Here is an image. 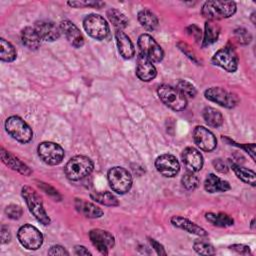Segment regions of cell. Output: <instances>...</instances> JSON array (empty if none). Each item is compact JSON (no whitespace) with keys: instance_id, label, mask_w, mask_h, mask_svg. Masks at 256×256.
Masks as SVG:
<instances>
[{"instance_id":"20","label":"cell","mask_w":256,"mask_h":256,"mask_svg":"<svg viewBox=\"0 0 256 256\" xmlns=\"http://www.w3.org/2000/svg\"><path fill=\"white\" fill-rule=\"evenodd\" d=\"M170 222L173 226L177 227V228H180L190 234H194V235H197V236H200V237H203V236H206L207 235V232L205 229H203L202 227H200L199 225H197L196 223L190 221L189 219L187 218H184L182 216H173L171 219H170Z\"/></svg>"},{"instance_id":"32","label":"cell","mask_w":256,"mask_h":256,"mask_svg":"<svg viewBox=\"0 0 256 256\" xmlns=\"http://www.w3.org/2000/svg\"><path fill=\"white\" fill-rule=\"evenodd\" d=\"M206 220L217 227H230L234 224V220L226 213L208 212L205 214Z\"/></svg>"},{"instance_id":"6","label":"cell","mask_w":256,"mask_h":256,"mask_svg":"<svg viewBox=\"0 0 256 256\" xmlns=\"http://www.w3.org/2000/svg\"><path fill=\"white\" fill-rule=\"evenodd\" d=\"M160 100L174 111H182L187 106V98L176 88L169 85H161L157 89Z\"/></svg>"},{"instance_id":"34","label":"cell","mask_w":256,"mask_h":256,"mask_svg":"<svg viewBox=\"0 0 256 256\" xmlns=\"http://www.w3.org/2000/svg\"><path fill=\"white\" fill-rule=\"evenodd\" d=\"M182 95H184L186 98H194L197 94V90L195 86L187 81V80H179L177 82V88H176Z\"/></svg>"},{"instance_id":"1","label":"cell","mask_w":256,"mask_h":256,"mask_svg":"<svg viewBox=\"0 0 256 256\" xmlns=\"http://www.w3.org/2000/svg\"><path fill=\"white\" fill-rule=\"evenodd\" d=\"M236 3L233 1H206L201 8L204 18L211 21L225 19L233 16L236 12Z\"/></svg>"},{"instance_id":"42","label":"cell","mask_w":256,"mask_h":256,"mask_svg":"<svg viewBox=\"0 0 256 256\" xmlns=\"http://www.w3.org/2000/svg\"><path fill=\"white\" fill-rule=\"evenodd\" d=\"M0 237H1V243L6 244L9 243L11 240V233L9 228L6 225L1 226V232H0Z\"/></svg>"},{"instance_id":"7","label":"cell","mask_w":256,"mask_h":256,"mask_svg":"<svg viewBox=\"0 0 256 256\" xmlns=\"http://www.w3.org/2000/svg\"><path fill=\"white\" fill-rule=\"evenodd\" d=\"M83 27L87 34L96 39L103 40L109 35V25L99 14H89L83 19Z\"/></svg>"},{"instance_id":"28","label":"cell","mask_w":256,"mask_h":256,"mask_svg":"<svg viewBox=\"0 0 256 256\" xmlns=\"http://www.w3.org/2000/svg\"><path fill=\"white\" fill-rule=\"evenodd\" d=\"M230 167L232 168V170L234 171L235 175L244 183L250 184L251 186H255L256 183V174L253 170L248 169L246 167H243L237 163L232 162L230 164Z\"/></svg>"},{"instance_id":"22","label":"cell","mask_w":256,"mask_h":256,"mask_svg":"<svg viewBox=\"0 0 256 256\" xmlns=\"http://www.w3.org/2000/svg\"><path fill=\"white\" fill-rule=\"evenodd\" d=\"M115 39L119 54L124 59H131L135 55V47L131 39L123 31H116Z\"/></svg>"},{"instance_id":"14","label":"cell","mask_w":256,"mask_h":256,"mask_svg":"<svg viewBox=\"0 0 256 256\" xmlns=\"http://www.w3.org/2000/svg\"><path fill=\"white\" fill-rule=\"evenodd\" d=\"M156 170L164 177H174L180 170V164L177 158L172 154H162L155 160Z\"/></svg>"},{"instance_id":"47","label":"cell","mask_w":256,"mask_h":256,"mask_svg":"<svg viewBox=\"0 0 256 256\" xmlns=\"http://www.w3.org/2000/svg\"><path fill=\"white\" fill-rule=\"evenodd\" d=\"M187 30H188V33H189L190 35H192L197 41L201 38V30H200L196 25H191V26H189V27L187 28Z\"/></svg>"},{"instance_id":"45","label":"cell","mask_w":256,"mask_h":256,"mask_svg":"<svg viewBox=\"0 0 256 256\" xmlns=\"http://www.w3.org/2000/svg\"><path fill=\"white\" fill-rule=\"evenodd\" d=\"M231 145H236L231 143ZM238 147L243 148L247 153H249V155L251 156V158L253 160H255V144L254 143H250V144H242V145H236Z\"/></svg>"},{"instance_id":"19","label":"cell","mask_w":256,"mask_h":256,"mask_svg":"<svg viewBox=\"0 0 256 256\" xmlns=\"http://www.w3.org/2000/svg\"><path fill=\"white\" fill-rule=\"evenodd\" d=\"M157 75L156 67L153 62L146 58L145 56L139 54L136 64V76L144 82H149L153 80Z\"/></svg>"},{"instance_id":"18","label":"cell","mask_w":256,"mask_h":256,"mask_svg":"<svg viewBox=\"0 0 256 256\" xmlns=\"http://www.w3.org/2000/svg\"><path fill=\"white\" fill-rule=\"evenodd\" d=\"M182 162L187 171L198 172L203 167V156L194 147H186L182 152Z\"/></svg>"},{"instance_id":"27","label":"cell","mask_w":256,"mask_h":256,"mask_svg":"<svg viewBox=\"0 0 256 256\" xmlns=\"http://www.w3.org/2000/svg\"><path fill=\"white\" fill-rule=\"evenodd\" d=\"M202 116L208 126L218 128L223 124V115L216 108L207 106L202 111Z\"/></svg>"},{"instance_id":"29","label":"cell","mask_w":256,"mask_h":256,"mask_svg":"<svg viewBox=\"0 0 256 256\" xmlns=\"http://www.w3.org/2000/svg\"><path fill=\"white\" fill-rule=\"evenodd\" d=\"M138 21L148 31L155 30L159 24L157 16L149 9H143L138 13Z\"/></svg>"},{"instance_id":"37","label":"cell","mask_w":256,"mask_h":256,"mask_svg":"<svg viewBox=\"0 0 256 256\" xmlns=\"http://www.w3.org/2000/svg\"><path fill=\"white\" fill-rule=\"evenodd\" d=\"M67 4L75 8H83V7L102 8L105 5V3L101 1H69Z\"/></svg>"},{"instance_id":"39","label":"cell","mask_w":256,"mask_h":256,"mask_svg":"<svg viewBox=\"0 0 256 256\" xmlns=\"http://www.w3.org/2000/svg\"><path fill=\"white\" fill-rule=\"evenodd\" d=\"M234 35L237 39V41L242 44V45H247L251 42L252 40V36L249 33V31H247L245 28H237L234 31Z\"/></svg>"},{"instance_id":"49","label":"cell","mask_w":256,"mask_h":256,"mask_svg":"<svg viewBox=\"0 0 256 256\" xmlns=\"http://www.w3.org/2000/svg\"><path fill=\"white\" fill-rule=\"evenodd\" d=\"M254 221H255V219L253 218L252 221H251V228H254Z\"/></svg>"},{"instance_id":"9","label":"cell","mask_w":256,"mask_h":256,"mask_svg":"<svg viewBox=\"0 0 256 256\" xmlns=\"http://www.w3.org/2000/svg\"><path fill=\"white\" fill-rule=\"evenodd\" d=\"M20 244L28 250H37L43 244V235L38 228L31 224H24L17 233Z\"/></svg>"},{"instance_id":"31","label":"cell","mask_w":256,"mask_h":256,"mask_svg":"<svg viewBox=\"0 0 256 256\" xmlns=\"http://www.w3.org/2000/svg\"><path fill=\"white\" fill-rule=\"evenodd\" d=\"M90 198L104 206H117L119 205L118 199L115 197L114 194L108 191H94L90 193Z\"/></svg>"},{"instance_id":"25","label":"cell","mask_w":256,"mask_h":256,"mask_svg":"<svg viewBox=\"0 0 256 256\" xmlns=\"http://www.w3.org/2000/svg\"><path fill=\"white\" fill-rule=\"evenodd\" d=\"M22 44L29 50H37L41 45V38L34 29V27H24L21 30Z\"/></svg>"},{"instance_id":"46","label":"cell","mask_w":256,"mask_h":256,"mask_svg":"<svg viewBox=\"0 0 256 256\" xmlns=\"http://www.w3.org/2000/svg\"><path fill=\"white\" fill-rule=\"evenodd\" d=\"M149 241H150V244H151L152 248L156 251V253L158 255H166L167 254L164 247L159 242H157L155 239H150Z\"/></svg>"},{"instance_id":"35","label":"cell","mask_w":256,"mask_h":256,"mask_svg":"<svg viewBox=\"0 0 256 256\" xmlns=\"http://www.w3.org/2000/svg\"><path fill=\"white\" fill-rule=\"evenodd\" d=\"M181 183L187 190H194L199 185V178L194 174V172L187 171L181 178Z\"/></svg>"},{"instance_id":"30","label":"cell","mask_w":256,"mask_h":256,"mask_svg":"<svg viewBox=\"0 0 256 256\" xmlns=\"http://www.w3.org/2000/svg\"><path fill=\"white\" fill-rule=\"evenodd\" d=\"M107 17L116 31H123L128 25L127 17L116 8H110L107 11Z\"/></svg>"},{"instance_id":"41","label":"cell","mask_w":256,"mask_h":256,"mask_svg":"<svg viewBox=\"0 0 256 256\" xmlns=\"http://www.w3.org/2000/svg\"><path fill=\"white\" fill-rule=\"evenodd\" d=\"M49 255H69V252L65 249V247L61 245H53L48 250Z\"/></svg>"},{"instance_id":"2","label":"cell","mask_w":256,"mask_h":256,"mask_svg":"<svg viewBox=\"0 0 256 256\" xmlns=\"http://www.w3.org/2000/svg\"><path fill=\"white\" fill-rule=\"evenodd\" d=\"M21 195L25 200L30 213L36 218V220L43 225H49L51 220L44 208L42 198L38 192L30 186H23L21 189Z\"/></svg>"},{"instance_id":"8","label":"cell","mask_w":256,"mask_h":256,"mask_svg":"<svg viewBox=\"0 0 256 256\" xmlns=\"http://www.w3.org/2000/svg\"><path fill=\"white\" fill-rule=\"evenodd\" d=\"M39 158L47 165H58L62 162L65 152L57 143L51 141L41 142L37 147Z\"/></svg>"},{"instance_id":"4","label":"cell","mask_w":256,"mask_h":256,"mask_svg":"<svg viewBox=\"0 0 256 256\" xmlns=\"http://www.w3.org/2000/svg\"><path fill=\"white\" fill-rule=\"evenodd\" d=\"M6 132L20 143H28L33 137L31 127L19 116H10L5 121Z\"/></svg>"},{"instance_id":"17","label":"cell","mask_w":256,"mask_h":256,"mask_svg":"<svg viewBox=\"0 0 256 256\" xmlns=\"http://www.w3.org/2000/svg\"><path fill=\"white\" fill-rule=\"evenodd\" d=\"M34 29L40 36L41 40L53 42L59 39L61 35L60 27L51 20H39L35 23Z\"/></svg>"},{"instance_id":"48","label":"cell","mask_w":256,"mask_h":256,"mask_svg":"<svg viewBox=\"0 0 256 256\" xmlns=\"http://www.w3.org/2000/svg\"><path fill=\"white\" fill-rule=\"evenodd\" d=\"M74 252H75L76 255H91V254H92L86 247H84V246H82V245H77V246H75Z\"/></svg>"},{"instance_id":"12","label":"cell","mask_w":256,"mask_h":256,"mask_svg":"<svg viewBox=\"0 0 256 256\" xmlns=\"http://www.w3.org/2000/svg\"><path fill=\"white\" fill-rule=\"evenodd\" d=\"M204 96L209 101H212L222 107L229 109L235 107L239 102V99L235 94L221 87L208 88L207 90H205Z\"/></svg>"},{"instance_id":"26","label":"cell","mask_w":256,"mask_h":256,"mask_svg":"<svg viewBox=\"0 0 256 256\" xmlns=\"http://www.w3.org/2000/svg\"><path fill=\"white\" fill-rule=\"evenodd\" d=\"M220 34V26L211 20L205 22L204 27V37H203V46H209L217 41Z\"/></svg>"},{"instance_id":"40","label":"cell","mask_w":256,"mask_h":256,"mask_svg":"<svg viewBox=\"0 0 256 256\" xmlns=\"http://www.w3.org/2000/svg\"><path fill=\"white\" fill-rule=\"evenodd\" d=\"M229 248L239 254H242V255H248L251 253L250 247L247 245H244V244H233V245L229 246Z\"/></svg>"},{"instance_id":"13","label":"cell","mask_w":256,"mask_h":256,"mask_svg":"<svg viewBox=\"0 0 256 256\" xmlns=\"http://www.w3.org/2000/svg\"><path fill=\"white\" fill-rule=\"evenodd\" d=\"M89 238L94 247L104 255H107L115 245L114 236L103 229H92L89 232Z\"/></svg>"},{"instance_id":"16","label":"cell","mask_w":256,"mask_h":256,"mask_svg":"<svg viewBox=\"0 0 256 256\" xmlns=\"http://www.w3.org/2000/svg\"><path fill=\"white\" fill-rule=\"evenodd\" d=\"M61 33L65 36L67 41L75 48H80L84 45V37L79 28L70 20L64 19L60 22Z\"/></svg>"},{"instance_id":"11","label":"cell","mask_w":256,"mask_h":256,"mask_svg":"<svg viewBox=\"0 0 256 256\" xmlns=\"http://www.w3.org/2000/svg\"><path fill=\"white\" fill-rule=\"evenodd\" d=\"M211 61L214 65L221 67L227 72L233 73L238 68L239 59L235 49H233L231 46H225L219 49L213 55Z\"/></svg>"},{"instance_id":"3","label":"cell","mask_w":256,"mask_h":256,"mask_svg":"<svg viewBox=\"0 0 256 256\" xmlns=\"http://www.w3.org/2000/svg\"><path fill=\"white\" fill-rule=\"evenodd\" d=\"M94 164L92 160L85 155H76L72 157L65 165L64 172L71 181L81 180L91 174Z\"/></svg>"},{"instance_id":"15","label":"cell","mask_w":256,"mask_h":256,"mask_svg":"<svg viewBox=\"0 0 256 256\" xmlns=\"http://www.w3.org/2000/svg\"><path fill=\"white\" fill-rule=\"evenodd\" d=\"M193 140L198 148L205 152L213 151L217 146L215 135L203 126H196L193 130Z\"/></svg>"},{"instance_id":"23","label":"cell","mask_w":256,"mask_h":256,"mask_svg":"<svg viewBox=\"0 0 256 256\" xmlns=\"http://www.w3.org/2000/svg\"><path fill=\"white\" fill-rule=\"evenodd\" d=\"M74 207L80 214L88 218H100L104 214L100 207L84 199L76 198L74 201Z\"/></svg>"},{"instance_id":"36","label":"cell","mask_w":256,"mask_h":256,"mask_svg":"<svg viewBox=\"0 0 256 256\" xmlns=\"http://www.w3.org/2000/svg\"><path fill=\"white\" fill-rule=\"evenodd\" d=\"M193 248L196 253L200 255H212L215 254V249L212 244L204 240H196L193 244Z\"/></svg>"},{"instance_id":"24","label":"cell","mask_w":256,"mask_h":256,"mask_svg":"<svg viewBox=\"0 0 256 256\" xmlns=\"http://www.w3.org/2000/svg\"><path fill=\"white\" fill-rule=\"evenodd\" d=\"M204 188L209 193H216V192H226L230 190L231 187L228 181L221 179L220 177L211 173L207 175L204 181Z\"/></svg>"},{"instance_id":"33","label":"cell","mask_w":256,"mask_h":256,"mask_svg":"<svg viewBox=\"0 0 256 256\" xmlns=\"http://www.w3.org/2000/svg\"><path fill=\"white\" fill-rule=\"evenodd\" d=\"M17 57V51L15 47L5 40L4 38L0 39V59L4 62H12Z\"/></svg>"},{"instance_id":"44","label":"cell","mask_w":256,"mask_h":256,"mask_svg":"<svg viewBox=\"0 0 256 256\" xmlns=\"http://www.w3.org/2000/svg\"><path fill=\"white\" fill-rule=\"evenodd\" d=\"M213 165L215 169L221 173H226L228 171V166L222 159H215L213 161Z\"/></svg>"},{"instance_id":"5","label":"cell","mask_w":256,"mask_h":256,"mask_svg":"<svg viewBox=\"0 0 256 256\" xmlns=\"http://www.w3.org/2000/svg\"><path fill=\"white\" fill-rule=\"evenodd\" d=\"M107 179L111 189L118 194H125L132 187V176L130 172L120 166L110 168L107 173Z\"/></svg>"},{"instance_id":"21","label":"cell","mask_w":256,"mask_h":256,"mask_svg":"<svg viewBox=\"0 0 256 256\" xmlns=\"http://www.w3.org/2000/svg\"><path fill=\"white\" fill-rule=\"evenodd\" d=\"M1 159L6 166L11 168L12 170L19 172L20 174L29 176L32 173L31 169L25 163H23L16 156L11 154L9 151L5 150L4 148H1Z\"/></svg>"},{"instance_id":"43","label":"cell","mask_w":256,"mask_h":256,"mask_svg":"<svg viewBox=\"0 0 256 256\" xmlns=\"http://www.w3.org/2000/svg\"><path fill=\"white\" fill-rule=\"evenodd\" d=\"M39 186H41L42 187V189L47 193V194H49V195H51V196H53V197H55L56 199L58 198V199H60L61 198V196L59 195V193L53 188V187H51L50 185H48V184H46V183H39Z\"/></svg>"},{"instance_id":"38","label":"cell","mask_w":256,"mask_h":256,"mask_svg":"<svg viewBox=\"0 0 256 256\" xmlns=\"http://www.w3.org/2000/svg\"><path fill=\"white\" fill-rule=\"evenodd\" d=\"M5 214L7 215L8 218L17 220V219L21 218V216L23 214V209L21 208V206H19L17 204H10L5 208Z\"/></svg>"},{"instance_id":"10","label":"cell","mask_w":256,"mask_h":256,"mask_svg":"<svg viewBox=\"0 0 256 256\" xmlns=\"http://www.w3.org/2000/svg\"><path fill=\"white\" fill-rule=\"evenodd\" d=\"M137 45L140 50L139 54L145 56L153 63L162 61L164 57V51L162 47L156 42V40L149 34H141L138 38Z\"/></svg>"}]
</instances>
